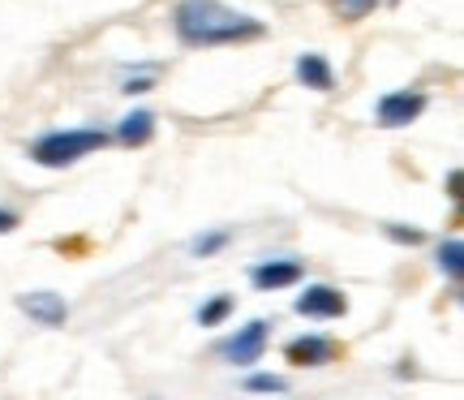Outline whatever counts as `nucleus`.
Wrapping results in <instances>:
<instances>
[{
    "label": "nucleus",
    "mask_w": 464,
    "mask_h": 400,
    "mask_svg": "<svg viewBox=\"0 0 464 400\" xmlns=\"http://www.w3.org/2000/svg\"><path fill=\"white\" fill-rule=\"evenodd\" d=\"M301 276H305V267L297 263V259H276V263H258L254 271H249V280H254V288H288V284H297Z\"/></svg>",
    "instance_id": "423d86ee"
},
{
    "label": "nucleus",
    "mask_w": 464,
    "mask_h": 400,
    "mask_svg": "<svg viewBox=\"0 0 464 400\" xmlns=\"http://www.w3.org/2000/svg\"><path fill=\"white\" fill-rule=\"evenodd\" d=\"M374 5L379 0H335V14L344 17V22H362L365 14H374Z\"/></svg>",
    "instance_id": "4468645a"
},
{
    "label": "nucleus",
    "mask_w": 464,
    "mask_h": 400,
    "mask_svg": "<svg viewBox=\"0 0 464 400\" xmlns=\"http://www.w3.org/2000/svg\"><path fill=\"white\" fill-rule=\"evenodd\" d=\"M293 310L301 318H344L348 315V298L332 284H310L297 301H293Z\"/></svg>",
    "instance_id": "39448f33"
},
{
    "label": "nucleus",
    "mask_w": 464,
    "mask_h": 400,
    "mask_svg": "<svg viewBox=\"0 0 464 400\" xmlns=\"http://www.w3.org/2000/svg\"><path fill=\"white\" fill-rule=\"evenodd\" d=\"M426 95L421 91H387L379 103H374V117H379V125H387V130H400V125H413L421 112H426Z\"/></svg>",
    "instance_id": "20e7f679"
},
{
    "label": "nucleus",
    "mask_w": 464,
    "mask_h": 400,
    "mask_svg": "<svg viewBox=\"0 0 464 400\" xmlns=\"http://www.w3.org/2000/svg\"><path fill=\"white\" fill-rule=\"evenodd\" d=\"M228 315H232V298H224V293H219V298H211L198 310V323H202V327H219Z\"/></svg>",
    "instance_id": "f8f14e48"
},
{
    "label": "nucleus",
    "mask_w": 464,
    "mask_h": 400,
    "mask_svg": "<svg viewBox=\"0 0 464 400\" xmlns=\"http://www.w3.org/2000/svg\"><path fill=\"white\" fill-rule=\"evenodd\" d=\"M297 78L310 86V91H332V86H335L332 65H327V56H318V52L297 56Z\"/></svg>",
    "instance_id": "1a4fd4ad"
},
{
    "label": "nucleus",
    "mask_w": 464,
    "mask_h": 400,
    "mask_svg": "<svg viewBox=\"0 0 464 400\" xmlns=\"http://www.w3.org/2000/svg\"><path fill=\"white\" fill-rule=\"evenodd\" d=\"M228 241H232V233H228V229H216V233H207V237H194V246H189V250H194V254H202V259H207V254L224 250Z\"/></svg>",
    "instance_id": "ddd939ff"
},
{
    "label": "nucleus",
    "mask_w": 464,
    "mask_h": 400,
    "mask_svg": "<svg viewBox=\"0 0 464 400\" xmlns=\"http://www.w3.org/2000/svg\"><path fill=\"white\" fill-rule=\"evenodd\" d=\"M116 138H121L125 147H142V142H150V138H155V117L138 108V112H130V117L116 125Z\"/></svg>",
    "instance_id": "9d476101"
},
{
    "label": "nucleus",
    "mask_w": 464,
    "mask_h": 400,
    "mask_svg": "<svg viewBox=\"0 0 464 400\" xmlns=\"http://www.w3.org/2000/svg\"><path fill=\"white\" fill-rule=\"evenodd\" d=\"M125 95H147V91H155V73H142V78H130V83L121 86Z\"/></svg>",
    "instance_id": "f3484780"
},
{
    "label": "nucleus",
    "mask_w": 464,
    "mask_h": 400,
    "mask_svg": "<svg viewBox=\"0 0 464 400\" xmlns=\"http://www.w3.org/2000/svg\"><path fill=\"white\" fill-rule=\"evenodd\" d=\"M335 345L332 340H323V336H301V340H293L288 349H284V357L293 362V366H327L335 357Z\"/></svg>",
    "instance_id": "6e6552de"
},
{
    "label": "nucleus",
    "mask_w": 464,
    "mask_h": 400,
    "mask_svg": "<svg viewBox=\"0 0 464 400\" xmlns=\"http://www.w3.org/2000/svg\"><path fill=\"white\" fill-rule=\"evenodd\" d=\"M266 332H271V323H266V318H254V323H246L237 336L219 340L216 353L224 362H232V366H254V362H263V353H266Z\"/></svg>",
    "instance_id": "7ed1b4c3"
},
{
    "label": "nucleus",
    "mask_w": 464,
    "mask_h": 400,
    "mask_svg": "<svg viewBox=\"0 0 464 400\" xmlns=\"http://www.w3.org/2000/svg\"><path fill=\"white\" fill-rule=\"evenodd\" d=\"M448 190H451V199H460V172H451L448 177Z\"/></svg>",
    "instance_id": "6ab92c4d"
},
{
    "label": "nucleus",
    "mask_w": 464,
    "mask_h": 400,
    "mask_svg": "<svg viewBox=\"0 0 464 400\" xmlns=\"http://www.w3.org/2000/svg\"><path fill=\"white\" fill-rule=\"evenodd\" d=\"M439 271H443L448 280H460V271H464V246H460V237H448V241L439 246Z\"/></svg>",
    "instance_id": "9b49d317"
},
{
    "label": "nucleus",
    "mask_w": 464,
    "mask_h": 400,
    "mask_svg": "<svg viewBox=\"0 0 464 400\" xmlns=\"http://www.w3.org/2000/svg\"><path fill=\"white\" fill-rule=\"evenodd\" d=\"M100 147H108V133L103 130H52L44 138H34L31 160L44 168H65V164H78L82 155H91Z\"/></svg>",
    "instance_id": "f03ea898"
},
{
    "label": "nucleus",
    "mask_w": 464,
    "mask_h": 400,
    "mask_svg": "<svg viewBox=\"0 0 464 400\" xmlns=\"http://www.w3.org/2000/svg\"><path fill=\"white\" fill-rule=\"evenodd\" d=\"M387 237H392V241H404V246H421V241H426L421 229H404V224H387Z\"/></svg>",
    "instance_id": "dca6fc26"
},
{
    "label": "nucleus",
    "mask_w": 464,
    "mask_h": 400,
    "mask_svg": "<svg viewBox=\"0 0 464 400\" xmlns=\"http://www.w3.org/2000/svg\"><path fill=\"white\" fill-rule=\"evenodd\" d=\"M17 306H22L34 323H44V327H61L69 318L65 298H56V293H26V298H17Z\"/></svg>",
    "instance_id": "0eeeda50"
},
{
    "label": "nucleus",
    "mask_w": 464,
    "mask_h": 400,
    "mask_svg": "<svg viewBox=\"0 0 464 400\" xmlns=\"http://www.w3.org/2000/svg\"><path fill=\"white\" fill-rule=\"evenodd\" d=\"M17 229V211H5V207H0V233H14Z\"/></svg>",
    "instance_id": "a211bd4d"
},
{
    "label": "nucleus",
    "mask_w": 464,
    "mask_h": 400,
    "mask_svg": "<svg viewBox=\"0 0 464 400\" xmlns=\"http://www.w3.org/2000/svg\"><path fill=\"white\" fill-rule=\"evenodd\" d=\"M241 387L246 392H288V379H280V375H249Z\"/></svg>",
    "instance_id": "2eb2a0df"
},
{
    "label": "nucleus",
    "mask_w": 464,
    "mask_h": 400,
    "mask_svg": "<svg viewBox=\"0 0 464 400\" xmlns=\"http://www.w3.org/2000/svg\"><path fill=\"white\" fill-rule=\"evenodd\" d=\"M172 26L189 48H224V44H249V39L266 34L258 17L237 14L219 0H181L177 14H172Z\"/></svg>",
    "instance_id": "f257e3e1"
}]
</instances>
